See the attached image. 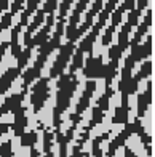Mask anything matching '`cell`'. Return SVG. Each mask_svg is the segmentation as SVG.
Returning <instances> with one entry per match:
<instances>
[{"label":"cell","instance_id":"cell-1","mask_svg":"<svg viewBox=\"0 0 155 157\" xmlns=\"http://www.w3.org/2000/svg\"><path fill=\"white\" fill-rule=\"evenodd\" d=\"M74 52H75V44L74 42H67V44L59 47V53H58V58H56L53 67H51L50 78H54V77H58V75L62 74V71L66 69L69 59L72 58Z\"/></svg>","mask_w":155,"mask_h":157},{"label":"cell","instance_id":"cell-2","mask_svg":"<svg viewBox=\"0 0 155 157\" xmlns=\"http://www.w3.org/2000/svg\"><path fill=\"white\" fill-rule=\"evenodd\" d=\"M48 82H50V77H42L40 80L34 85L32 88V106H34V112H39L42 109L43 103L46 101V98L50 96V88H48Z\"/></svg>","mask_w":155,"mask_h":157},{"label":"cell","instance_id":"cell-3","mask_svg":"<svg viewBox=\"0 0 155 157\" xmlns=\"http://www.w3.org/2000/svg\"><path fill=\"white\" fill-rule=\"evenodd\" d=\"M46 23H45V26L42 27V29L34 35V37L31 39V42H29V47L27 48H31V50H34L35 47H42L45 44V42L50 39V32H51V27L54 26V21H56V16H54V13H51V15H48V18L45 19Z\"/></svg>","mask_w":155,"mask_h":157},{"label":"cell","instance_id":"cell-4","mask_svg":"<svg viewBox=\"0 0 155 157\" xmlns=\"http://www.w3.org/2000/svg\"><path fill=\"white\" fill-rule=\"evenodd\" d=\"M83 74L88 78H96V77H104L105 74V66L102 64V58L101 56H90L87 59V64L83 67Z\"/></svg>","mask_w":155,"mask_h":157},{"label":"cell","instance_id":"cell-5","mask_svg":"<svg viewBox=\"0 0 155 157\" xmlns=\"http://www.w3.org/2000/svg\"><path fill=\"white\" fill-rule=\"evenodd\" d=\"M102 27H104V26L99 24V23H96V24L91 26V31L88 32L87 37L80 42V45H79V48H77V50H79V52H82L83 55L88 53V55L91 56V52H93V45H94V42H96V39H98V35H99V32H101Z\"/></svg>","mask_w":155,"mask_h":157},{"label":"cell","instance_id":"cell-6","mask_svg":"<svg viewBox=\"0 0 155 157\" xmlns=\"http://www.w3.org/2000/svg\"><path fill=\"white\" fill-rule=\"evenodd\" d=\"M150 55H152V35L149 34L142 45L139 44V45H136V47H131L130 56L133 58V61H135V64H136V63H139V61L149 58Z\"/></svg>","mask_w":155,"mask_h":157},{"label":"cell","instance_id":"cell-7","mask_svg":"<svg viewBox=\"0 0 155 157\" xmlns=\"http://www.w3.org/2000/svg\"><path fill=\"white\" fill-rule=\"evenodd\" d=\"M136 5V0H123V2L120 3V6H117V8L112 11V23L110 26L112 27H117L118 24L122 23V16L125 11H131L133 8H135Z\"/></svg>","mask_w":155,"mask_h":157},{"label":"cell","instance_id":"cell-8","mask_svg":"<svg viewBox=\"0 0 155 157\" xmlns=\"http://www.w3.org/2000/svg\"><path fill=\"white\" fill-rule=\"evenodd\" d=\"M94 88H96V83L93 82V80H90L88 83H87V88H85V91H83V96H82V99L79 101V104H77V111H75V116H80V114L85 111L87 108H88V103H90V99H91V96H93V91H94Z\"/></svg>","mask_w":155,"mask_h":157},{"label":"cell","instance_id":"cell-9","mask_svg":"<svg viewBox=\"0 0 155 157\" xmlns=\"http://www.w3.org/2000/svg\"><path fill=\"white\" fill-rule=\"evenodd\" d=\"M21 74V71L18 67H10L6 72L0 77V95H3L6 90H8V87L15 82V78Z\"/></svg>","mask_w":155,"mask_h":157},{"label":"cell","instance_id":"cell-10","mask_svg":"<svg viewBox=\"0 0 155 157\" xmlns=\"http://www.w3.org/2000/svg\"><path fill=\"white\" fill-rule=\"evenodd\" d=\"M43 2V0H27V3H26V10L21 13V19H19V26L21 27H24V26H27V23H29V18L34 15L35 11H37V8H39V5Z\"/></svg>","mask_w":155,"mask_h":157},{"label":"cell","instance_id":"cell-11","mask_svg":"<svg viewBox=\"0 0 155 157\" xmlns=\"http://www.w3.org/2000/svg\"><path fill=\"white\" fill-rule=\"evenodd\" d=\"M120 3V0H107V3L102 6V10L99 11V18H98V23L99 24H105V21L109 19V16L112 15V11L117 8V5Z\"/></svg>","mask_w":155,"mask_h":157},{"label":"cell","instance_id":"cell-12","mask_svg":"<svg viewBox=\"0 0 155 157\" xmlns=\"http://www.w3.org/2000/svg\"><path fill=\"white\" fill-rule=\"evenodd\" d=\"M21 27L19 24H16L15 27L11 29V40L8 42L10 44V47H11V55L15 56V58H18V55L21 53V47H19V42H18V35H19V32H21Z\"/></svg>","mask_w":155,"mask_h":157},{"label":"cell","instance_id":"cell-13","mask_svg":"<svg viewBox=\"0 0 155 157\" xmlns=\"http://www.w3.org/2000/svg\"><path fill=\"white\" fill-rule=\"evenodd\" d=\"M102 6H104V0H94L93 5H91V8H90V11L87 13L85 21H90V23H93L94 16H96V15H99V11L102 10Z\"/></svg>","mask_w":155,"mask_h":157},{"label":"cell","instance_id":"cell-14","mask_svg":"<svg viewBox=\"0 0 155 157\" xmlns=\"http://www.w3.org/2000/svg\"><path fill=\"white\" fill-rule=\"evenodd\" d=\"M31 55H32V50H31V48L26 47L24 50H21V53L18 55V58H16V59H18V66H16V67H18L19 71L24 69V66L27 64V61H29V58H31Z\"/></svg>","mask_w":155,"mask_h":157},{"label":"cell","instance_id":"cell-15","mask_svg":"<svg viewBox=\"0 0 155 157\" xmlns=\"http://www.w3.org/2000/svg\"><path fill=\"white\" fill-rule=\"evenodd\" d=\"M74 58H72V64H70V71H69V74H74L77 69H80L83 66V53L79 52V50H75L74 52Z\"/></svg>","mask_w":155,"mask_h":157},{"label":"cell","instance_id":"cell-16","mask_svg":"<svg viewBox=\"0 0 155 157\" xmlns=\"http://www.w3.org/2000/svg\"><path fill=\"white\" fill-rule=\"evenodd\" d=\"M150 74H152V61H146L142 66H141V71L135 75V78L138 82H141L144 77H149Z\"/></svg>","mask_w":155,"mask_h":157},{"label":"cell","instance_id":"cell-17","mask_svg":"<svg viewBox=\"0 0 155 157\" xmlns=\"http://www.w3.org/2000/svg\"><path fill=\"white\" fill-rule=\"evenodd\" d=\"M114 124H125L128 122V108H117L115 117L112 119Z\"/></svg>","mask_w":155,"mask_h":157},{"label":"cell","instance_id":"cell-18","mask_svg":"<svg viewBox=\"0 0 155 157\" xmlns=\"http://www.w3.org/2000/svg\"><path fill=\"white\" fill-rule=\"evenodd\" d=\"M139 16H141V11L138 8H133L128 13V21H126V24H128L131 29H133V27H136L139 24Z\"/></svg>","mask_w":155,"mask_h":157},{"label":"cell","instance_id":"cell-19","mask_svg":"<svg viewBox=\"0 0 155 157\" xmlns=\"http://www.w3.org/2000/svg\"><path fill=\"white\" fill-rule=\"evenodd\" d=\"M58 141H59V157H67V138L58 132Z\"/></svg>","mask_w":155,"mask_h":157},{"label":"cell","instance_id":"cell-20","mask_svg":"<svg viewBox=\"0 0 155 157\" xmlns=\"http://www.w3.org/2000/svg\"><path fill=\"white\" fill-rule=\"evenodd\" d=\"M114 32H115V27H112V26H109L107 29H105L104 37H102V45H104V47L110 45V42H112V35H114Z\"/></svg>","mask_w":155,"mask_h":157},{"label":"cell","instance_id":"cell-21","mask_svg":"<svg viewBox=\"0 0 155 157\" xmlns=\"http://www.w3.org/2000/svg\"><path fill=\"white\" fill-rule=\"evenodd\" d=\"M102 116H104V111H101V109L96 106V108L93 109V120H91L90 127H94L96 124H99L101 120H102Z\"/></svg>","mask_w":155,"mask_h":157},{"label":"cell","instance_id":"cell-22","mask_svg":"<svg viewBox=\"0 0 155 157\" xmlns=\"http://www.w3.org/2000/svg\"><path fill=\"white\" fill-rule=\"evenodd\" d=\"M109 58H110V59H118V61H120L122 53H120V50H118V47H117V45L110 47V50H109Z\"/></svg>","mask_w":155,"mask_h":157},{"label":"cell","instance_id":"cell-23","mask_svg":"<svg viewBox=\"0 0 155 157\" xmlns=\"http://www.w3.org/2000/svg\"><path fill=\"white\" fill-rule=\"evenodd\" d=\"M150 0H136V5H135V8H138L141 13H142L146 8H147V5H149Z\"/></svg>","mask_w":155,"mask_h":157},{"label":"cell","instance_id":"cell-24","mask_svg":"<svg viewBox=\"0 0 155 157\" xmlns=\"http://www.w3.org/2000/svg\"><path fill=\"white\" fill-rule=\"evenodd\" d=\"M8 47H10L8 42H2V44H0V61H2V58H3V55H5V52H6Z\"/></svg>","mask_w":155,"mask_h":157},{"label":"cell","instance_id":"cell-25","mask_svg":"<svg viewBox=\"0 0 155 157\" xmlns=\"http://www.w3.org/2000/svg\"><path fill=\"white\" fill-rule=\"evenodd\" d=\"M8 6H10L8 0H0V13H3L5 10H8Z\"/></svg>","mask_w":155,"mask_h":157},{"label":"cell","instance_id":"cell-26","mask_svg":"<svg viewBox=\"0 0 155 157\" xmlns=\"http://www.w3.org/2000/svg\"><path fill=\"white\" fill-rule=\"evenodd\" d=\"M6 128H10V125H8V124H3V125H0V135H3V133L6 132Z\"/></svg>","mask_w":155,"mask_h":157}]
</instances>
